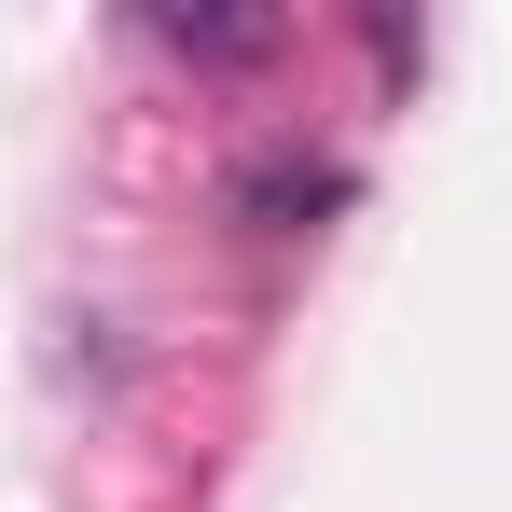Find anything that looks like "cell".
Segmentation results:
<instances>
[{
	"label": "cell",
	"mask_w": 512,
	"mask_h": 512,
	"mask_svg": "<svg viewBox=\"0 0 512 512\" xmlns=\"http://www.w3.org/2000/svg\"><path fill=\"white\" fill-rule=\"evenodd\" d=\"M333 194H346V180H333V167H305V153L250 167V208H263V222H305V208H333Z\"/></svg>",
	"instance_id": "2"
},
{
	"label": "cell",
	"mask_w": 512,
	"mask_h": 512,
	"mask_svg": "<svg viewBox=\"0 0 512 512\" xmlns=\"http://www.w3.org/2000/svg\"><path fill=\"white\" fill-rule=\"evenodd\" d=\"M180 56H208V70H250V56H277V14H153Z\"/></svg>",
	"instance_id": "1"
}]
</instances>
